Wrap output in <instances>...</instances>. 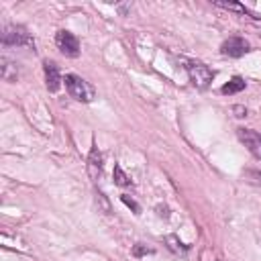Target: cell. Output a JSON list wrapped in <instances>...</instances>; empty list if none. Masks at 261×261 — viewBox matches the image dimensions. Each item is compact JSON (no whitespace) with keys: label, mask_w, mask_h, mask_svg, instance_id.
<instances>
[{"label":"cell","mask_w":261,"mask_h":261,"mask_svg":"<svg viewBox=\"0 0 261 261\" xmlns=\"http://www.w3.org/2000/svg\"><path fill=\"white\" fill-rule=\"evenodd\" d=\"M63 82H65L67 94H69L73 100H77V102H92V100L96 98L94 88H92L84 77L73 75V73H67V75L63 77Z\"/></svg>","instance_id":"cell-1"},{"label":"cell","mask_w":261,"mask_h":261,"mask_svg":"<svg viewBox=\"0 0 261 261\" xmlns=\"http://www.w3.org/2000/svg\"><path fill=\"white\" fill-rule=\"evenodd\" d=\"M2 43L12 45V47H29L35 51V41L31 33L20 24H6L2 31Z\"/></svg>","instance_id":"cell-2"},{"label":"cell","mask_w":261,"mask_h":261,"mask_svg":"<svg viewBox=\"0 0 261 261\" xmlns=\"http://www.w3.org/2000/svg\"><path fill=\"white\" fill-rule=\"evenodd\" d=\"M184 67H186V71H188V75H190V82H192L196 88H200V90L208 88L210 82L214 80V71H212L208 65L200 63V61H186Z\"/></svg>","instance_id":"cell-3"},{"label":"cell","mask_w":261,"mask_h":261,"mask_svg":"<svg viewBox=\"0 0 261 261\" xmlns=\"http://www.w3.org/2000/svg\"><path fill=\"white\" fill-rule=\"evenodd\" d=\"M55 43H57V47H59V51L63 55H67V57H77L80 55V41H77V37L73 33L59 31L55 35Z\"/></svg>","instance_id":"cell-4"},{"label":"cell","mask_w":261,"mask_h":261,"mask_svg":"<svg viewBox=\"0 0 261 261\" xmlns=\"http://www.w3.org/2000/svg\"><path fill=\"white\" fill-rule=\"evenodd\" d=\"M237 137L255 157H261V133L253 128H237Z\"/></svg>","instance_id":"cell-5"},{"label":"cell","mask_w":261,"mask_h":261,"mask_svg":"<svg viewBox=\"0 0 261 261\" xmlns=\"http://www.w3.org/2000/svg\"><path fill=\"white\" fill-rule=\"evenodd\" d=\"M249 51V43L243 37H230L220 45V53L228 57H243Z\"/></svg>","instance_id":"cell-6"},{"label":"cell","mask_w":261,"mask_h":261,"mask_svg":"<svg viewBox=\"0 0 261 261\" xmlns=\"http://www.w3.org/2000/svg\"><path fill=\"white\" fill-rule=\"evenodd\" d=\"M43 69H45V84H47V90H49V92H57L59 86H61V82H63L57 63L47 59V61L43 63Z\"/></svg>","instance_id":"cell-7"},{"label":"cell","mask_w":261,"mask_h":261,"mask_svg":"<svg viewBox=\"0 0 261 261\" xmlns=\"http://www.w3.org/2000/svg\"><path fill=\"white\" fill-rule=\"evenodd\" d=\"M88 171H90V175H92L94 179L100 177V173H102V153L98 151L96 145L92 147L90 157H88Z\"/></svg>","instance_id":"cell-8"},{"label":"cell","mask_w":261,"mask_h":261,"mask_svg":"<svg viewBox=\"0 0 261 261\" xmlns=\"http://www.w3.org/2000/svg\"><path fill=\"white\" fill-rule=\"evenodd\" d=\"M241 90H245V80L237 75V77H232L228 84H224L220 92H222V94H237V92H241Z\"/></svg>","instance_id":"cell-9"},{"label":"cell","mask_w":261,"mask_h":261,"mask_svg":"<svg viewBox=\"0 0 261 261\" xmlns=\"http://www.w3.org/2000/svg\"><path fill=\"white\" fill-rule=\"evenodd\" d=\"M16 75H18L16 63H12L6 57H2V77L4 80H16Z\"/></svg>","instance_id":"cell-10"},{"label":"cell","mask_w":261,"mask_h":261,"mask_svg":"<svg viewBox=\"0 0 261 261\" xmlns=\"http://www.w3.org/2000/svg\"><path fill=\"white\" fill-rule=\"evenodd\" d=\"M112 175H114V184H116V186H128V184H130V177L122 171V167H120L118 163L114 165V173H112Z\"/></svg>","instance_id":"cell-11"},{"label":"cell","mask_w":261,"mask_h":261,"mask_svg":"<svg viewBox=\"0 0 261 261\" xmlns=\"http://www.w3.org/2000/svg\"><path fill=\"white\" fill-rule=\"evenodd\" d=\"M216 6H222V8H228V10H237V12H245V6L237 4V2H224V0H214Z\"/></svg>","instance_id":"cell-12"},{"label":"cell","mask_w":261,"mask_h":261,"mask_svg":"<svg viewBox=\"0 0 261 261\" xmlns=\"http://www.w3.org/2000/svg\"><path fill=\"white\" fill-rule=\"evenodd\" d=\"M167 243H171V245H169L171 251H188V247H186L181 241H177V237H167Z\"/></svg>","instance_id":"cell-13"},{"label":"cell","mask_w":261,"mask_h":261,"mask_svg":"<svg viewBox=\"0 0 261 261\" xmlns=\"http://www.w3.org/2000/svg\"><path fill=\"white\" fill-rule=\"evenodd\" d=\"M120 200H122V202H124L128 208H133V210H135V214H139V212H141V206H139V204H137L133 198H128L126 194H122V196H120Z\"/></svg>","instance_id":"cell-14"},{"label":"cell","mask_w":261,"mask_h":261,"mask_svg":"<svg viewBox=\"0 0 261 261\" xmlns=\"http://www.w3.org/2000/svg\"><path fill=\"white\" fill-rule=\"evenodd\" d=\"M143 253H153V249H147V247H135V255H143Z\"/></svg>","instance_id":"cell-15"}]
</instances>
